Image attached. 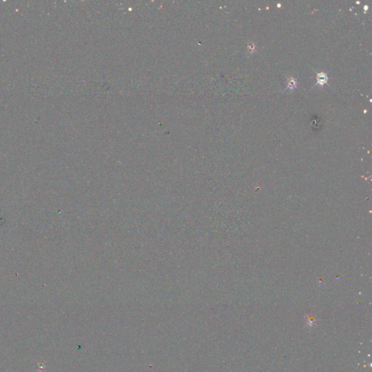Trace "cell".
<instances>
[{
  "label": "cell",
  "instance_id": "6da1fadb",
  "mask_svg": "<svg viewBox=\"0 0 372 372\" xmlns=\"http://www.w3.org/2000/svg\"><path fill=\"white\" fill-rule=\"evenodd\" d=\"M316 80H317V83L316 85H319L320 86H323L325 84H327V82L329 80V76L327 75V73H324V72H320V73H318L316 75Z\"/></svg>",
  "mask_w": 372,
  "mask_h": 372
},
{
  "label": "cell",
  "instance_id": "277c9868",
  "mask_svg": "<svg viewBox=\"0 0 372 372\" xmlns=\"http://www.w3.org/2000/svg\"><path fill=\"white\" fill-rule=\"evenodd\" d=\"M367 10H368V6H367V5H365V6H364V11H365V13H366V11H367Z\"/></svg>",
  "mask_w": 372,
  "mask_h": 372
},
{
  "label": "cell",
  "instance_id": "7a4b0ae2",
  "mask_svg": "<svg viewBox=\"0 0 372 372\" xmlns=\"http://www.w3.org/2000/svg\"><path fill=\"white\" fill-rule=\"evenodd\" d=\"M286 85H287V89L292 90L296 88V85H297V82L294 77H289L287 79V81H286Z\"/></svg>",
  "mask_w": 372,
  "mask_h": 372
},
{
  "label": "cell",
  "instance_id": "3957f363",
  "mask_svg": "<svg viewBox=\"0 0 372 372\" xmlns=\"http://www.w3.org/2000/svg\"><path fill=\"white\" fill-rule=\"evenodd\" d=\"M248 50H249V52H251V53H252L256 50V46H255V44L254 43H250V44H248Z\"/></svg>",
  "mask_w": 372,
  "mask_h": 372
}]
</instances>
